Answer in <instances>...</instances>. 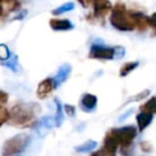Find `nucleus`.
I'll list each match as a JSON object with an SVG mask.
<instances>
[{
  "mask_svg": "<svg viewBox=\"0 0 156 156\" xmlns=\"http://www.w3.org/2000/svg\"><path fill=\"white\" fill-rule=\"evenodd\" d=\"M41 111L39 105L34 103H20L10 110L9 122L15 126L25 127V126L34 124L35 117Z\"/></svg>",
  "mask_w": 156,
  "mask_h": 156,
  "instance_id": "f257e3e1",
  "label": "nucleus"
},
{
  "mask_svg": "<svg viewBox=\"0 0 156 156\" xmlns=\"http://www.w3.org/2000/svg\"><path fill=\"white\" fill-rule=\"evenodd\" d=\"M110 24L113 28L119 31H134L136 30L134 11L126 9V5L119 1L112 7L110 12Z\"/></svg>",
  "mask_w": 156,
  "mask_h": 156,
  "instance_id": "f03ea898",
  "label": "nucleus"
},
{
  "mask_svg": "<svg viewBox=\"0 0 156 156\" xmlns=\"http://www.w3.org/2000/svg\"><path fill=\"white\" fill-rule=\"evenodd\" d=\"M125 55V49L122 46H107L101 43H93L90 47L89 58L98 60H118Z\"/></svg>",
  "mask_w": 156,
  "mask_h": 156,
  "instance_id": "7ed1b4c3",
  "label": "nucleus"
},
{
  "mask_svg": "<svg viewBox=\"0 0 156 156\" xmlns=\"http://www.w3.org/2000/svg\"><path fill=\"white\" fill-rule=\"evenodd\" d=\"M137 133L138 129L135 126L127 125L119 128H112L107 133V135L115 140L120 149H123L133 147V142L137 137Z\"/></svg>",
  "mask_w": 156,
  "mask_h": 156,
  "instance_id": "20e7f679",
  "label": "nucleus"
},
{
  "mask_svg": "<svg viewBox=\"0 0 156 156\" xmlns=\"http://www.w3.org/2000/svg\"><path fill=\"white\" fill-rule=\"evenodd\" d=\"M31 142V137L28 134H18L11 137L3 143L2 153L5 155L14 156L24 152Z\"/></svg>",
  "mask_w": 156,
  "mask_h": 156,
  "instance_id": "39448f33",
  "label": "nucleus"
},
{
  "mask_svg": "<svg viewBox=\"0 0 156 156\" xmlns=\"http://www.w3.org/2000/svg\"><path fill=\"white\" fill-rule=\"evenodd\" d=\"M93 5V15L96 18H104L112 10V5L109 0H91Z\"/></svg>",
  "mask_w": 156,
  "mask_h": 156,
  "instance_id": "423d86ee",
  "label": "nucleus"
},
{
  "mask_svg": "<svg viewBox=\"0 0 156 156\" xmlns=\"http://www.w3.org/2000/svg\"><path fill=\"white\" fill-rule=\"evenodd\" d=\"M56 126V119L55 117H50V115H45L41 120L37 122H34L32 125V128L39 134V136H44L48 130L54 128Z\"/></svg>",
  "mask_w": 156,
  "mask_h": 156,
  "instance_id": "0eeeda50",
  "label": "nucleus"
},
{
  "mask_svg": "<svg viewBox=\"0 0 156 156\" xmlns=\"http://www.w3.org/2000/svg\"><path fill=\"white\" fill-rule=\"evenodd\" d=\"M71 72H72V66L69 63H64V64H62L59 67L57 74L52 77V81H54V85L56 89L67 80V78L71 75Z\"/></svg>",
  "mask_w": 156,
  "mask_h": 156,
  "instance_id": "6e6552de",
  "label": "nucleus"
},
{
  "mask_svg": "<svg viewBox=\"0 0 156 156\" xmlns=\"http://www.w3.org/2000/svg\"><path fill=\"white\" fill-rule=\"evenodd\" d=\"M79 106H80L81 110H83L85 112H93L98 106V98L94 94L85 93L81 96Z\"/></svg>",
  "mask_w": 156,
  "mask_h": 156,
  "instance_id": "1a4fd4ad",
  "label": "nucleus"
},
{
  "mask_svg": "<svg viewBox=\"0 0 156 156\" xmlns=\"http://www.w3.org/2000/svg\"><path fill=\"white\" fill-rule=\"evenodd\" d=\"M56 90L52 81V78H45L39 83L37 89V95L39 98H46L48 95L51 94V92Z\"/></svg>",
  "mask_w": 156,
  "mask_h": 156,
  "instance_id": "9d476101",
  "label": "nucleus"
},
{
  "mask_svg": "<svg viewBox=\"0 0 156 156\" xmlns=\"http://www.w3.org/2000/svg\"><path fill=\"white\" fill-rule=\"evenodd\" d=\"M154 115L149 111H143L140 110V112L136 115V121H137V126H138V130L140 133H142L147 126H150V124L153 121Z\"/></svg>",
  "mask_w": 156,
  "mask_h": 156,
  "instance_id": "9b49d317",
  "label": "nucleus"
},
{
  "mask_svg": "<svg viewBox=\"0 0 156 156\" xmlns=\"http://www.w3.org/2000/svg\"><path fill=\"white\" fill-rule=\"evenodd\" d=\"M49 26L55 31H69L74 29V25L71 20L60 18H51L49 20Z\"/></svg>",
  "mask_w": 156,
  "mask_h": 156,
  "instance_id": "f8f14e48",
  "label": "nucleus"
},
{
  "mask_svg": "<svg viewBox=\"0 0 156 156\" xmlns=\"http://www.w3.org/2000/svg\"><path fill=\"white\" fill-rule=\"evenodd\" d=\"M134 17H135V23H136V29L140 32L147 30V28H150L149 24V16L144 15L141 12L134 11Z\"/></svg>",
  "mask_w": 156,
  "mask_h": 156,
  "instance_id": "ddd939ff",
  "label": "nucleus"
},
{
  "mask_svg": "<svg viewBox=\"0 0 156 156\" xmlns=\"http://www.w3.org/2000/svg\"><path fill=\"white\" fill-rule=\"evenodd\" d=\"M55 104H56V115H55V119H56V126L62 125L63 121H64V115H63V106L62 103L58 98H55Z\"/></svg>",
  "mask_w": 156,
  "mask_h": 156,
  "instance_id": "4468645a",
  "label": "nucleus"
},
{
  "mask_svg": "<svg viewBox=\"0 0 156 156\" xmlns=\"http://www.w3.org/2000/svg\"><path fill=\"white\" fill-rule=\"evenodd\" d=\"M98 147V142L94 140H88L86 142H83V144L78 145L75 147V151L78 153H87V152L93 151L95 147Z\"/></svg>",
  "mask_w": 156,
  "mask_h": 156,
  "instance_id": "2eb2a0df",
  "label": "nucleus"
},
{
  "mask_svg": "<svg viewBox=\"0 0 156 156\" xmlns=\"http://www.w3.org/2000/svg\"><path fill=\"white\" fill-rule=\"evenodd\" d=\"M139 66V62L138 61H134V62H126L120 69V76L121 77H125L128 74L132 73L134 69H136Z\"/></svg>",
  "mask_w": 156,
  "mask_h": 156,
  "instance_id": "dca6fc26",
  "label": "nucleus"
},
{
  "mask_svg": "<svg viewBox=\"0 0 156 156\" xmlns=\"http://www.w3.org/2000/svg\"><path fill=\"white\" fill-rule=\"evenodd\" d=\"M1 65H3V66L8 67V69H10L11 71H13L14 73H17L18 71H20V63H18V57L16 56H11V58L9 59V60L7 61H3V62H1Z\"/></svg>",
  "mask_w": 156,
  "mask_h": 156,
  "instance_id": "f3484780",
  "label": "nucleus"
},
{
  "mask_svg": "<svg viewBox=\"0 0 156 156\" xmlns=\"http://www.w3.org/2000/svg\"><path fill=\"white\" fill-rule=\"evenodd\" d=\"M140 110L149 111V112L153 113V115L156 113V95L151 98L149 101H147L143 105H141Z\"/></svg>",
  "mask_w": 156,
  "mask_h": 156,
  "instance_id": "a211bd4d",
  "label": "nucleus"
},
{
  "mask_svg": "<svg viewBox=\"0 0 156 156\" xmlns=\"http://www.w3.org/2000/svg\"><path fill=\"white\" fill-rule=\"evenodd\" d=\"M74 8H75L74 2L63 3L62 5H60V7H58L57 9H55L54 11H52V14H54V15H56V16H58V15H61V14L66 13V12L72 11V10H74Z\"/></svg>",
  "mask_w": 156,
  "mask_h": 156,
  "instance_id": "6ab92c4d",
  "label": "nucleus"
},
{
  "mask_svg": "<svg viewBox=\"0 0 156 156\" xmlns=\"http://www.w3.org/2000/svg\"><path fill=\"white\" fill-rule=\"evenodd\" d=\"M11 51H10L9 47L5 44H0V61H7L11 58Z\"/></svg>",
  "mask_w": 156,
  "mask_h": 156,
  "instance_id": "aec40b11",
  "label": "nucleus"
},
{
  "mask_svg": "<svg viewBox=\"0 0 156 156\" xmlns=\"http://www.w3.org/2000/svg\"><path fill=\"white\" fill-rule=\"evenodd\" d=\"M9 119H10V111L3 105H0V127L5 123L9 122Z\"/></svg>",
  "mask_w": 156,
  "mask_h": 156,
  "instance_id": "412c9836",
  "label": "nucleus"
},
{
  "mask_svg": "<svg viewBox=\"0 0 156 156\" xmlns=\"http://www.w3.org/2000/svg\"><path fill=\"white\" fill-rule=\"evenodd\" d=\"M149 24H150V28L153 31V35H156V12L149 17Z\"/></svg>",
  "mask_w": 156,
  "mask_h": 156,
  "instance_id": "4be33fe9",
  "label": "nucleus"
},
{
  "mask_svg": "<svg viewBox=\"0 0 156 156\" xmlns=\"http://www.w3.org/2000/svg\"><path fill=\"white\" fill-rule=\"evenodd\" d=\"M63 109H64L65 112H66L69 117H73V115H75L76 108L73 106V105H64V106H63Z\"/></svg>",
  "mask_w": 156,
  "mask_h": 156,
  "instance_id": "5701e85b",
  "label": "nucleus"
},
{
  "mask_svg": "<svg viewBox=\"0 0 156 156\" xmlns=\"http://www.w3.org/2000/svg\"><path fill=\"white\" fill-rule=\"evenodd\" d=\"M9 101V95L7 92L0 90V105H5Z\"/></svg>",
  "mask_w": 156,
  "mask_h": 156,
  "instance_id": "b1692460",
  "label": "nucleus"
},
{
  "mask_svg": "<svg viewBox=\"0 0 156 156\" xmlns=\"http://www.w3.org/2000/svg\"><path fill=\"white\" fill-rule=\"evenodd\" d=\"M141 149H142L143 152H151L152 151V147L149 144V142H141Z\"/></svg>",
  "mask_w": 156,
  "mask_h": 156,
  "instance_id": "393cba45",
  "label": "nucleus"
},
{
  "mask_svg": "<svg viewBox=\"0 0 156 156\" xmlns=\"http://www.w3.org/2000/svg\"><path fill=\"white\" fill-rule=\"evenodd\" d=\"M5 13H7V11H5V5H3L2 0H0V17L5 15Z\"/></svg>",
  "mask_w": 156,
  "mask_h": 156,
  "instance_id": "a878e982",
  "label": "nucleus"
},
{
  "mask_svg": "<svg viewBox=\"0 0 156 156\" xmlns=\"http://www.w3.org/2000/svg\"><path fill=\"white\" fill-rule=\"evenodd\" d=\"M26 14H27V11H23L22 13H20L18 16H16V17L14 18V20H23V18H24L25 16H26Z\"/></svg>",
  "mask_w": 156,
  "mask_h": 156,
  "instance_id": "bb28decb",
  "label": "nucleus"
},
{
  "mask_svg": "<svg viewBox=\"0 0 156 156\" xmlns=\"http://www.w3.org/2000/svg\"><path fill=\"white\" fill-rule=\"evenodd\" d=\"M132 112H133V109H130V110H128L127 112H125V113H124V115H122V117L120 118L119 120H120V121H122V120H124L126 117H128V115H129V113H132Z\"/></svg>",
  "mask_w": 156,
  "mask_h": 156,
  "instance_id": "cd10ccee",
  "label": "nucleus"
},
{
  "mask_svg": "<svg viewBox=\"0 0 156 156\" xmlns=\"http://www.w3.org/2000/svg\"><path fill=\"white\" fill-rule=\"evenodd\" d=\"M5 156H9V155H5ZM14 156H16V155H14Z\"/></svg>",
  "mask_w": 156,
  "mask_h": 156,
  "instance_id": "c85d7f7f",
  "label": "nucleus"
}]
</instances>
